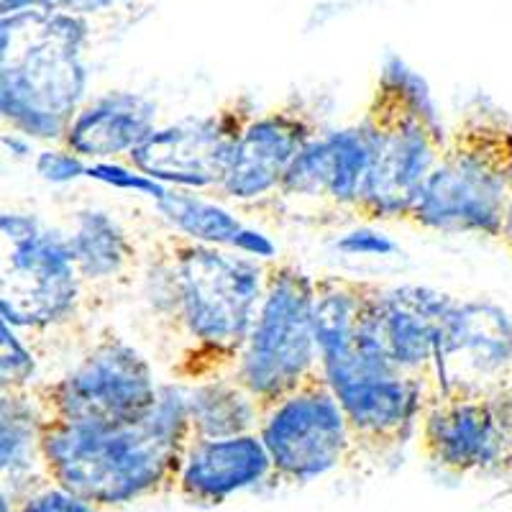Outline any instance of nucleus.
Here are the masks:
<instances>
[{
	"label": "nucleus",
	"mask_w": 512,
	"mask_h": 512,
	"mask_svg": "<svg viewBox=\"0 0 512 512\" xmlns=\"http://www.w3.org/2000/svg\"><path fill=\"white\" fill-rule=\"evenodd\" d=\"M157 208L164 221L169 223V231L187 236V239L239 251L251 259H262V262L277 259V246L264 233L249 228L218 200H208L200 192L167 187V192L157 200Z\"/></svg>",
	"instance_id": "20"
},
{
	"label": "nucleus",
	"mask_w": 512,
	"mask_h": 512,
	"mask_svg": "<svg viewBox=\"0 0 512 512\" xmlns=\"http://www.w3.org/2000/svg\"><path fill=\"white\" fill-rule=\"evenodd\" d=\"M269 262L162 231L144 241L141 303L157 361L187 387L233 377Z\"/></svg>",
	"instance_id": "1"
},
{
	"label": "nucleus",
	"mask_w": 512,
	"mask_h": 512,
	"mask_svg": "<svg viewBox=\"0 0 512 512\" xmlns=\"http://www.w3.org/2000/svg\"><path fill=\"white\" fill-rule=\"evenodd\" d=\"M454 295L431 287L377 285L367 313V333L392 367L420 384L423 400L436 384V341Z\"/></svg>",
	"instance_id": "16"
},
{
	"label": "nucleus",
	"mask_w": 512,
	"mask_h": 512,
	"mask_svg": "<svg viewBox=\"0 0 512 512\" xmlns=\"http://www.w3.org/2000/svg\"><path fill=\"white\" fill-rule=\"evenodd\" d=\"M34 167L47 182L64 185V182H75L80 177H88L90 164L85 159L70 154L67 149H62V146H52V149L39 152Z\"/></svg>",
	"instance_id": "26"
},
{
	"label": "nucleus",
	"mask_w": 512,
	"mask_h": 512,
	"mask_svg": "<svg viewBox=\"0 0 512 512\" xmlns=\"http://www.w3.org/2000/svg\"><path fill=\"white\" fill-rule=\"evenodd\" d=\"M39 382L36 354L8 323L0 326V390L29 392Z\"/></svg>",
	"instance_id": "23"
},
{
	"label": "nucleus",
	"mask_w": 512,
	"mask_h": 512,
	"mask_svg": "<svg viewBox=\"0 0 512 512\" xmlns=\"http://www.w3.org/2000/svg\"><path fill=\"white\" fill-rule=\"evenodd\" d=\"M369 175V144L361 123L323 131L300 154L282 187L262 210H282L315 226L356 221Z\"/></svg>",
	"instance_id": "15"
},
{
	"label": "nucleus",
	"mask_w": 512,
	"mask_h": 512,
	"mask_svg": "<svg viewBox=\"0 0 512 512\" xmlns=\"http://www.w3.org/2000/svg\"><path fill=\"white\" fill-rule=\"evenodd\" d=\"M0 8H3V16H13V13L44 8V0H0Z\"/></svg>",
	"instance_id": "29"
},
{
	"label": "nucleus",
	"mask_w": 512,
	"mask_h": 512,
	"mask_svg": "<svg viewBox=\"0 0 512 512\" xmlns=\"http://www.w3.org/2000/svg\"><path fill=\"white\" fill-rule=\"evenodd\" d=\"M0 512H16V500L0 492Z\"/></svg>",
	"instance_id": "31"
},
{
	"label": "nucleus",
	"mask_w": 512,
	"mask_h": 512,
	"mask_svg": "<svg viewBox=\"0 0 512 512\" xmlns=\"http://www.w3.org/2000/svg\"><path fill=\"white\" fill-rule=\"evenodd\" d=\"M254 116V100L233 95L205 116L157 128L128 154L126 164L164 187L210 195L223 182L233 149Z\"/></svg>",
	"instance_id": "12"
},
{
	"label": "nucleus",
	"mask_w": 512,
	"mask_h": 512,
	"mask_svg": "<svg viewBox=\"0 0 512 512\" xmlns=\"http://www.w3.org/2000/svg\"><path fill=\"white\" fill-rule=\"evenodd\" d=\"M512 200V118L474 100L459 113L446 149L402 226L500 241Z\"/></svg>",
	"instance_id": "4"
},
{
	"label": "nucleus",
	"mask_w": 512,
	"mask_h": 512,
	"mask_svg": "<svg viewBox=\"0 0 512 512\" xmlns=\"http://www.w3.org/2000/svg\"><path fill=\"white\" fill-rule=\"evenodd\" d=\"M16 512H103L88 502L85 497L75 495L72 489L62 487L54 479L39 484L16 500Z\"/></svg>",
	"instance_id": "24"
},
{
	"label": "nucleus",
	"mask_w": 512,
	"mask_h": 512,
	"mask_svg": "<svg viewBox=\"0 0 512 512\" xmlns=\"http://www.w3.org/2000/svg\"><path fill=\"white\" fill-rule=\"evenodd\" d=\"M359 123L369 144V175L356 221L405 223L446 149L448 131L423 80L397 59L379 72Z\"/></svg>",
	"instance_id": "5"
},
{
	"label": "nucleus",
	"mask_w": 512,
	"mask_h": 512,
	"mask_svg": "<svg viewBox=\"0 0 512 512\" xmlns=\"http://www.w3.org/2000/svg\"><path fill=\"white\" fill-rule=\"evenodd\" d=\"M256 433L269 451L274 479L282 484L318 482L361 461L349 420L326 377L264 408Z\"/></svg>",
	"instance_id": "10"
},
{
	"label": "nucleus",
	"mask_w": 512,
	"mask_h": 512,
	"mask_svg": "<svg viewBox=\"0 0 512 512\" xmlns=\"http://www.w3.org/2000/svg\"><path fill=\"white\" fill-rule=\"evenodd\" d=\"M323 134L318 116L300 95L256 111L233 149L223 182L208 198L262 210L277 195L300 154Z\"/></svg>",
	"instance_id": "14"
},
{
	"label": "nucleus",
	"mask_w": 512,
	"mask_h": 512,
	"mask_svg": "<svg viewBox=\"0 0 512 512\" xmlns=\"http://www.w3.org/2000/svg\"><path fill=\"white\" fill-rule=\"evenodd\" d=\"M190 438L187 392L177 387H162L157 408L128 425L41 420L49 479L103 512L172 495Z\"/></svg>",
	"instance_id": "2"
},
{
	"label": "nucleus",
	"mask_w": 512,
	"mask_h": 512,
	"mask_svg": "<svg viewBox=\"0 0 512 512\" xmlns=\"http://www.w3.org/2000/svg\"><path fill=\"white\" fill-rule=\"evenodd\" d=\"M433 395L512 400L510 310L454 297L438 331Z\"/></svg>",
	"instance_id": "13"
},
{
	"label": "nucleus",
	"mask_w": 512,
	"mask_h": 512,
	"mask_svg": "<svg viewBox=\"0 0 512 512\" xmlns=\"http://www.w3.org/2000/svg\"><path fill=\"white\" fill-rule=\"evenodd\" d=\"M121 3V0H44V11H57V13H70V16H90L95 11Z\"/></svg>",
	"instance_id": "28"
},
{
	"label": "nucleus",
	"mask_w": 512,
	"mask_h": 512,
	"mask_svg": "<svg viewBox=\"0 0 512 512\" xmlns=\"http://www.w3.org/2000/svg\"><path fill=\"white\" fill-rule=\"evenodd\" d=\"M192 438H231L259 431L262 410L233 377L187 390Z\"/></svg>",
	"instance_id": "22"
},
{
	"label": "nucleus",
	"mask_w": 512,
	"mask_h": 512,
	"mask_svg": "<svg viewBox=\"0 0 512 512\" xmlns=\"http://www.w3.org/2000/svg\"><path fill=\"white\" fill-rule=\"evenodd\" d=\"M90 180H98L103 185H111L116 190H131L146 195V198L159 200L167 192V187L159 185V182L149 180L146 175L136 172L134 167H128L126 162H98L88 167Z\"/></svg>",
	"instance_id": "25"
},
{
	"label": "nucleus",
	"mask_w": 512,
	"mask_h": 512,
	"mask_svg": "<svg viewBox=\"0 0 512 512\" xmlns=\"http://www.w3.org/2000/svg\"><path fill=\"white\" fill-rule=\"evenodd\" d=\"M88 18L57 11L3 16L0 123L3 134L59 146L88 100Z\"/></svg>",
	"instance_id": "3"
},
{
	"label": "nucleus",
	"mask_w": 512,
	"mask_h": 512,
	"mask_svg": "<svg viewBox=\"0 0 512 512\" xmlns=\"http://www.w3.org/2000/svg\"><path fill=\"white\" fill-rule=\"evenodd\" d=\"M497 244L502 246V249H507L512 254V200H510V208H507V216H505V226H502V233H500V241Z\"/></svg>",
	"instance_id": "30"
},
{
	"label": "nucleus",
	"mask_w": 512,
	"mask_h": 512,
	"mask_svg": "<svg viewBox=\"0 0 512 512\" xmlns=\"http://www.w3.org/2000/svg\"><path fill=\"white\" fill-rule=\"evenodd\" d=\"M341 249L351 251V254H390L395 251V244L372 231H356L349 233L344 241H341Z\"/></svg>",
	"instance_id": "27"
},
{
	"label": "nucleus",
	"mask_w": 512,
	"mask_h": 512,
	"mask_svg": "<svg viewBox=\"0 0 512 512\" xmlns=\"http://www.w3.org/2000/svg\"><path fill=\"white\" fill-rule=\"evenodd\" d=\"M418 454L461 479L512 474V400L425 397L415 428Z\"/></svg>",
	"instance_id": "11"
},
{
	"label": "nucleus",
	"mask_w": 512,
	"mask_h": 512,
	"mask_svg": "<svg viewBox=\"0 0 512 512\" xmlns=\"http://www.w3.org/2000/svg\"><path fill=\"white\" fill-rule=\"evenodd\" d=\"M157 103L128 90H108L82 103L59 146L88 164L126 162L157 131Z\"/></svg>",
	"instance_id": "18"
},
{
	"label": "nucleus",
	"mask_w": 512,
	"mask_h": 512,
	"mask_svg": "<svg viewBox=\"0 0 512 512\" xmlns=\"http://www.w3.org/2000/svg\"><path fill=\"white\" fill-rule=\"evenodd\" d=\"M3 323L31 349L64 346L88 333L93 297L80 280L64 231L29 213H3Z\"/></svg>",
	"instance_id": "6"
},
{
	"label": "nucleus",
	"mask_w": 512,
	"mask_h": 512,
	"mask_svg": "<svg viewBox=\"0 0 512 512\" xmlns=\"http://www.w3.org/2000/svg\"><path fill=\"white\" fill-rule=\"evenodd\" d=\"M320 354L323 377L344 408L359 459H387L400 451L415 436L423 390L384 359L367 333V315L354 336L323 344Z\"/></svg>",
	"instance_id": "9"
},
{
	"label": "nucleus",
	"mask_w": 512,
	"mask_h": 512,
	"mask_svg": "<svg viewBox=\"0 0 512 512\" xmlns=\"http://www.w3.org/2000/svg\"><path fill=\"white\" fill-rule=\"evenodd\" d=\"M162 387L139 346L105 328L59 377L39 379L31 400L41 420L75 425H128L157 408Z\"/></svg>",
	"instance_id": "8"
},
{
	"label": "nucleus",
	"mask_w": 512,
	"mask_h": 512,
	"mask_svg": "<svg viewBox=\"0 0 512 512\" xmlns=\"http://www.w3.org/2000/svg\"><path fill=\"white\" fill-rule=\"evenodd\" d=\"M274 466L259 433H241L231 438H190L175 492L187 505H226L249 489L274 484Z\"/></svg>",
	"instance_id": "17"
},
{
	"label": "nucleus",
	"mask_w": 512,
	"mask_h": 512,
	"mask_svg": "<svg viewBox=\"0 0 512 512\" xmlns=\"http://www.w3.org/2000/svg\"><path fill=\"white\" fill-rule=\"evenodd\" d=\"M64 236L90 297L116 292L141 280L144 244L108 210H77Z\"/></svg>",
	"instance_id": "19"
},
{
	"label": "nucleus",
	"mask_w": 512,
	"mask_h": 512,
	"mask_svg": "<svg viewBox=\"0 0 512 512\" xmlns=\"http://www.w3.org/2000/svg\"><path fill=\"white\" fill-rule=\"evenodd\" d=\"M313 277L285 256L269 262L262 305L233 372L259 410L323 377Z\"/></svg>",
	"instance_id": "7"
},
{
	"label": "nucleus",
	"mask_w": 512,
	"mask_h": 512,
	"mask_svg": "<svg viewBox=\"0 0 512 512\" xmlns=\"http://www.w3.org/2000/svg\"><path fill=\"white\" fill-rule=\"evenodd\" d=\"M44 482H49V474L41 448V418L31 390H0V492L21 500Z\"/></svg>",
	"instance_id": "21"
}]
</instances>
